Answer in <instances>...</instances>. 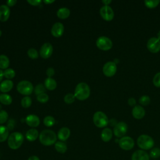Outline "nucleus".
<instances>
[{
  "instance_id": "obj_42",
  "label": "nucleus",
  "mask_w": 160,
  "mask_h": 160,
  "mask_svg": "<svg viewBox=\"0 0 160 160\" xmlns=\"http://www.w3.org/2000/svg\"><path fill=\"white\" fill-rule=\"evenodd\" d=\"M27 2L32 6H36L39 5L40 3L42 2V1H41V0H28Z\"/></svg>"
},
{
  "instance_id": "obj_37",
  "label": "nucleus",
  "mask_w": 160,
  "mask_h": 160,
  "mask_svg": "<svg viewBox=\"0 0 160 160\" xmlns=\"http://www.w3.org/2000/svg\"><path fill=\"white\" fill-rule=\"evenodd\" d=\"M150 98L148 96L146 95H143L140 97L139 99V103L142 105V106H147L150 103Z\"/></svg>"
},
{
  "instance_id": "obj_35",
  "label": "nucleus",
  "mask_w": 160,
  "mask_h": 160,
  "mask_svg": "<svg viewBox=\"0 0 160 160\" xmlns=\"http://www.w3.org/2000/svg\"><path fill=\"white\" fill-rule=\"evenodd\" d=\"M46 89V88L42 84H39L35 87L34 92L37 96H38L42 93H45Z\"/></svg>"
},
{
  "instance_id": "obj_15",
  "label": "nucleus",
  "mask_w": 160,
  "mask_h": 160,
  "mask_svg": "<svg viewBox=\"0 0 160 160\" xmlns=\"http://www.w3.org/2000/svg\"><path fill=\"white\" fill-rule=\"evenodd\" d=\"M26 124L32 128H36L40 124V119L39 117L35 114H29L25 119Z\"/></svg>"
},
{
  "instance_id": "obj_20",
  "label": "nucleus",
  "mask_w": 160,
  "mask_h": 160,
  "mask_svg": "<svg viewBox=\"0 0 160 160\" xmlns=\"http://www.w3.org/2000/svg\"><path fill=\"white\" fill-rule=\"evenodd\" d=\"M13 88V82L11 80L6 79L2 81L0 84V91L2 92H8Z\"/></svg>"
},
{
  "instance_id": "obj_30",
  "label": "nucleus",
  "mask_w": 160,
  "mask_h": 160,
  "mask_svg": "<svg viewBox=\"0 0 160 160\" xmlns=\"http://www.w3.org/2000/svg\"><path fill=\"white\" fill-rule=\"evenodd\" d=\"M3 73H4V76L9 80L12 79L13 78H14V76L16 75V72H15L14 70L11 68H8V69H5L3 71Z\"/></svg>"
},
{
  "instance_id": "obj_2",
  "label": "nucleus",
  "mask_w": 160,
  "mask_h": 160,
  "mask_svg": "<svg viewBox=\"0 0 160 160\" xmlns=\"http://www.w3.org/2000/svg\"><path fill=\"white\" fill-rule=\"evenodd\" d=\"M90 88L86 82L78 83L74 90V96L79 101H84L88 99L90 95Z\"/></svg>"
},
{
  "instance_id": "obj_28",
  "label": "nucleus",
  "mask_w": 160,
  "mask_h": 160,
  "mask_svg": "<svg viewBox=\"0 0 160 160\" xmlns=\"http://www.w3.org/2000/svg\"><path fill=\"white\" fill-rule=\"evenodd\" d=\"M12 99L9 94L4 93L0 94V102L4 105H9L12 103Z\"/></svg>"
},
{
  "instance_id": "obj_25",
  "label": "nucleus",
  "mask_w": 160,
  "mask_h": 160,
  "mask_svg": "<svg viewBox=\"0 0 160 160\" xmlns=\"http://www.w3.org/2000/svg\"><path fill=\"white\" fill-rule=\"evenodd\" d=\"M70 15V11L67 8H61L57 11V16L60 19H66Z\"/></svg>"
},
{
  "instance_id": "obj_53",
  "label": "nucleus",
  "mask_w": 160,
  "mask_h": 160,
  "mask_svg": "<svg viewBox=\"0 0 160 160\" xmlns=\"http://www.w3.org/2000/svg\"><path fill=\"white\" fill-rule=\"evenodd\" d=\"M1 34H2V32H1V29H0V37H1Z\"/></svg>"
},
{
  "instance_id": "obj_29",
  "label": "nucleus",
  "mask_w": 160,
  "mask_h": 160,
  "mask_svg": "<svg viewBox=\"0 0 160 160\" xmlns=\"http://www.w3.org/2000/svg\"><path fill=\"white\" fill-rule=\"evenodd\" d=\"M43 123L47 127H51L55 124V119L51 116H47L44 118Z\"/></svg>"
},
{
  "instance_id": "obj_8",
  "label": "nucleus",
  "mask_w": 160,
  "mask_h": 160,
  "mask_svg": "<svg viewBox=\"0 0 160 160\" xmlns=\"http://www.w3.org/2000/svg\"><path fill=\"white\" fill-rule=\"evenodd\" d=\"M119 147L126 151L130 150L134 148V141L133 139L129 136H123L119 140Z\"/></svg>"
},
{
  "instance_id": "obj_12",
  "label": "nucleus",
  "mask_w": 160,
  "mask_h": 160,
  "mask_svg": "<svg viewBox=\"0 0 160 160\" xmlns=\"http://www.w3.org/2000/svg\"><path fill=\"white\" fill-rule=\"evenodd\" d=\"M147 48L148 50L152 53L159 52L160 51V40L156 37L151 38L148 41Z\"/></svg>"
},
{
  "instance_id": "obj_17",
  "label": "nucleus",
  "mask_w": 160,
  "mask_h": 160,
  "mask_svg": "<svg viewBox=\"0 0 160 160\" xmlns=\"http://www.w3.org/2000/svg\"><path fill=\"white\" fill-rule=\"evenodd\" d=\"M10 15V9L6 4H2L0 6V21L1 22L6 21Z\"/></svg>"
},
{
  "instance_id": "obj_22",
  "label": "nucleus",
  "mask_w": 160,
  "mask_h": 160,
  "mask_svg": "<svg viewBox=\"0 0 160 160\" xmlns=\"http://www.w3.org/2000/svg\"><path fill=\"white\" fill-rule=\"evenodd\" d=\"M112 137V131L110 128H104L101 134V139L104 142H108L109 141Z\"/></svg>"
},
{
  "instance_id": "obj_1",
  "label": "nucleus",
  "mask_w": 160,
  "mask_h": 160,
  "mask_svg": "<svg viewBox=\"0 0 160 160\" xmlns=\"http://www.w3.org/2000/svg\"><path fill=\"white\" fill-rule=\"evenodd\" d=\"M39 139L42 145L49 146L56 142L57 135L52 130L44 129L39 134Z\"/></svg>"
},
{
  "instance_id": "obj_27",
  "label": "nucleus",
  "mask_w": 160,
  "mask_h": 160,
  "mask_svg": "<svg viewBox=\"0 0 160 160\" xmlns=\"http://www.w3.org/2000/svg\"><path fill=\"white\" fill-rule=\"evenodd\" d=\"M9 65V59L8 57L4 54L0 55V69H6Z\"/></svg>"
},
{
  "instance_id": "obj_7",
  "label": "nucleus",
  "mask_w": 160,
  "mask_h": 160,
  "mask_svg": "<svg viewBox=\"0 0 160 160\" xmlns=\"http://www.w3.org/2000/svg\"><path fill=\"white\" fill-rule=\"evenodd\" d=\"M97 47L102 51L109 50L112 46V41L106 36H100L99 37L96 42Z\"/></svg>"
},
{
  "instance_id": "obj_6",
  "label": "nucleus",
  "mask_w": 160,
  "mask_h": 160,
  "mask_svg": "<svg viewBox=\"0 0 160 160\" xmlns=\"http://www.w3.org/2000/svg\"><path fill=\"white\" fill-rule=\"evenodd\" d=\"M17 90L18 91L22 94L25 95L26 96L28 95L31 94L32 92V91L34 90L33 85L32 84L26 80H23L20 81L18 85H17Z\"/></svg>"
},
{
  "instance_id": "obj_19",
  "label": "nucleus",
  "mask_w": 160,
  "mask_h": 160,
  "mask_svg": "<svg viewBox=\"0 0 160 160\" xmlns=\"http://www.w3.org/2000/svg\"><path fill=\"white\" fill-rule=\"evenodd\" d=\"M132 114L134 118L137 119H140L144 116L145 110L141 106H135L132 109Z\"/></svg>"
},
{
  "instance_id": "obj_46",
  "label": "nucleus",
  "mask_w": 160,
  "mask_h": 160,
  "mask_svg": "<svg viewBox=\"0 0 160 160\" xmlns=\"http://www.w3.org/2000/svg\"><path fill=\"white\" fill-rule=\"evenodd\" d=\"M28 160H40V159L37 156L32 155V156H31L30 157H29Z\"/></svg>"
},
{
  "instance_id": "obj_43",
  "label": "nucleus",
  "mask_w": 160,
  "mask_h": 160,
  "mask_svg": "<svg viewBox=\"0 0 160 160\" xmlns=\"http://www.w3.org/2000/svg\"><path fill=\"white\" fill-rule=\"evenodd\" d=\"M14 124H15V122L13 119H9V121L8 122V126H7V128L8 129V130H11L14 128Z\"/></svg>"
},
{
  "instance_id": "obj_34",
  "label": "nucleus",
  "mask_w": 160,
  "mask_h": 160,
  "mask_svg": "<svg viewBox=\"0 0 160 160\" xmlns=\"http://www.w3.org/2000/svg\"><path fill=\"white\" fill-rule=\"evenodd\" d=\"M160 2L159 0H146L144 1V4L146 6H147L149 8H154L156 7L159 3Z\"/></svg>"
},
{
  "instance_id": "obj_39",
  "label": "nucleus",
  "mask_w": 160,
  "mask_h": 160,
  "mask_svg": "<svg viewBox=\"0 0 160 160\" xmlns=\"http://www.w3.org/2000/svg\"><path fill=\"white\" fill-rule=\"evenodd\" d=\"M37 100L38 101L41 103H45L48 101L49 96L46 93H42L38 96H37Z\"/></svg>"
},
{
  "instance_id": "obj_47",
  "label": "nucleus",
  "mask_w": 160,
  "mask_h": 160,
  "mask_svg": "<svg viewBox=\"0 0 160 160\" xmlns=\"http://www.w3.org/2000/svg\"><path fill=\"white\" fill-rule=\"evenodd\" d=\"M109 122L111 124V126H115L117 124L116 120L114 119H111Z\"/></svg>"
},
{
  "instance_id": "obj_40",
  "label": "nucleus",
  "mask_w": 160,
  "mask_h": 160,
  "mask_svg": "<svg viewBox=\"0 0 160 160\" xmlns=\"http://www.w3.org/2000/svg\"><path fill=\"white\" fill-rule=\"evenodd\" d=\"M153 84L156 87H160V72L156 73L153 78Z\"/></svg>"
},
{
  "instance_id": "obj_49",
  "label": "nucleus",
  "mask_w": 160,
  "mask_h": 160,
  "mask_svg": "<svg viewBox=\"0 0 160 160\" xmlns=\"http://www.w3.org/2000/svg\"><path fill=\"white\" fill-rule=\"evenodd\" d=\"M4 77V73H3V71L2 69H0V82L2 81V78Z\"/></svg>"
},
{
  "instance_id": "obj_54",
  "label": "nucleus",
  "mask_w": 160,
  "mask_h": 160,
  "mask_svg": "<svg viewBox=\"0 0 160 160\" xmlns=\"http://www.w3.org/2000/svg\"><path fill=\"white\" fill-rule=\"evenodd\" d=\"M0 108H1V106H0Z\"/></svg>"
},
{
  "instance_id": "obj_23",
  "label": "nucleus",
  "mask_w": 160,
  "mask_h": 160,
  "mask_svg": "<svg viewBox=\"0 0 160 160\" xmlns=\"http://www.w3.org/2000/svg\"><path fill=\"white\" fill-rule=\"evenodd\" d=\"M44 86L47 89L52 91L56 88L57 82L52 78H47L44 81Z\"/></svg>"
},
{
  "instance_id": "obj_44",
  "label": "nucleus",
  "mask_w": 160,
  "mask_h": 160,
  "mask_svg": "<svg viewBox=\"0 0 160 160\" xmlns=\"http://www.w3.org/2000/svg\"><path fill=\"white\" fill-rule=\"evenodd\" d=\"M16 2H17L16 0H8L6 1V4L8 7L14 6L16 4Z\"/></svg>"
},
{
  "instance_id": "obj_41",
  "label": "nucleus",
  "mask_w": 160,
  "mask_h": 160,
  "mask_svg": "<svg viewBox=\"0 0 160 160\" xmlns=\"http://www.w3.org/2000/svg\"><path fill=\"white\" fill-rule=\"evenodd\" d=\"M46 72V74L48 76V78H51L52 76L54 75L55 71L52 68H49L47 69Z\"/></svg>"
},
{
  "instance_id": "obj_50",
  "label": "nucleus",
  "mask_w": 160,
  "mask_h": 160,
  "mask_svg": "<svg viewBox=\"0 0 160 160\" xmlns=\"http://www.w3.org/2000/svg\"><path fill=\"white\" fill-rule=\"evenodd\" d=\"M55 1L54 0H51V1H47V0H44L43 1V2L45 3V4H51V3H52V2H54Z\"/></svg>"
},
{
  "instance_id": "obj_33",
  "label": "nucleus",
  "mask_w": 160,
  "mask_h": 160,
  "mask_svg": "<svg viewBox=\"0 0 160 160\" xmlns=\"http://www.w3.org/2000/svg\"><path fill=\"white\" fill-rule=\"evenodd\" d=\"M76 97L72 93H68L64 98V101L66 104H71L74 102Z\"/></svg>"
},
{
  "instance_id": "obj_48",
  "label": "nucleus",
  "mask_w": 160,
  "mask_h": 160,
  "mask_svg": "<svg viewBox=\"0 0 160 160\" xmlns=\"http://www.w3.org/2000/svg\"><path fill=\"white\" fill-rule=\"evenodd\" d=\"M102 2L104 3V5L108 6V4L111 2V0H103V1H102Z\"/></svg>"
},
{
  "instance_id": "obj_5",
  "label": "nucleus",
  "mask_w": 160,
  "mask_h": 160,
  "mask_svg": "<svg viewBox=\"0 0 160 160\" xmlns=\"http://www.w3.org/2000/svg\"><path fill=\"white\" fill-rule=\"evenodd\" d=\"M93 122L98 128H102L106 127L109 123V119L106 115L102 111H97L93 115Z\"/></svg>"
},
{
  "instance_id": "obj_9",
  "label": "nucleus",
  "mask_w": 160,
  "mask_h": 160,
  "mask_svg": "<svg viewBox=\"0 0 160 160\" xmlns=\"http://www.w3.org/2000/svg\"><path fill=\"white\" fill-rule=\"evenodd\" d=\"M100 15L103 19L107 21H111L114 16V13L112 9L109 6H103L99 10Z\"/></svg>"
},
{
  "instance_id": "obj_11",
  "label": "nucleus",
  "mask_w": 160,
  "mask_h": 160,
  "mask_svg": "<svg viewBox=\"0 0 160 160\" xmlns=\"http://www.w3.org/2000/svg\"><path fill=\"white\" fill-rule=\"evenodd\" d=\"M117 66L113 61L107 62L102 68V72L107 77H112L116 72Z\"/></svg>"
},
{
  "instance_id": "obj_13",
  "label": "nucleus",
  "mask_w": 160,
  "mask_h": 160,
  "mask_svg": "<svg viewBox=\"0 0 160 160\" xmlns=\"http://www.w3.org/2000/svg\"><path fill=\"white\" fill-rule=\"evenodd\" d=\"M53 48L51 43L45 42L43 44L39 50V54L44 59L49 58L52 54Z\"/></svg>"
},
{
  "instance_id": "obj_45",
  "label": "nucleus",
  "mask_w": 160,
  "mask_h": 160,
  "mask_svg": "<svg viewBox=\"0 0 160 160\" xmlns=\"http://www.w3.org/2000/svg\"><path fill=\"white\" fill-rule=\"evenodd\" d=\"M128 104L131 106H133L135 105L136 104V100L134 98H130L128 99Z\"/></svg>"
},
{
  "instance_id": "obj_18",
  "label": "nucleus",
  "mask_w": 160,
  "mask_h": 160,
  "mask_svg": "<svg viewBox=\"0 0 160 160\" xmlns=\"http://www.w3.org/2000/svg\"><path fill=\"white\" fill-rule=\"evenodd\" d=\"M70 134H71L70 129L68 128L63 127L59 130L57 137L61 141L64 142L69 138V137L70 136Z\"/></svg>"
},
{
  "instance_id": "obj_24",
  "label": "nucleus",
  "mask_w": 160,
  "mask_h": 160,
  "mask_svg": "<svg viewBox=\"0 0 160 160\" xmlns=\"http://www.w3.org/2000/svg\"><path fill=\"white\" fill-rule=\"evenodd\" d=\"M54 148L57 152L61 154L65 153L68 150V147L66 144L63 141H56V142L54 144Z\"/></svg>"
},
{
  "instance_id": "obj_52",
  "label": "nucleus",
  "mask_w": 160,
  "mask_h": 160,
  "mask_svg": "<svg viewBox=\"0 0 160 160\" xmlns=\"http://www.w3.org/2000/svg\"><path fill=\"white\" fill-rule=\"evenodd\" d=\"M157 37H158V39H159L160 40V31H158V32L157 34Z\"/></svg>"
},
{
  "instance_id": "obj_26",
  "label": "nucleus",
  "mask_w": 160,
  "mask_h": 160,
  "mask_svg": "<svg viewBox=\"0 0 160 160\" xmlns=\"http://www.w3.org/2000/svg\"><path fill=\"white\" fill-rule=\"evenodd\" d=\"M9 130L4 126H0V142H4L9 137Z\"/></svg>"
},
{
  "instance_id": "obj_4",
  "label": "nucleus",
  "mask_w": 160,
  "mask_h": 160,
  "mask_svg": "<svg viewBox=\"0 0 160 160\" xmlns=\"http://www.w3.org/2000/svg\"><path fill=\"white\" fill-rule=\"evenodd\" d=\"M137 144L142 150H148L154 146V141L151 136L147 134H142L138 138Z\"/></svg>"
},
{
  "instance_id": "obj_31",
  "label": "nucleus",
  "mask_w": 160,
  "mask_h": 160,
  "mask_svg": "<svg viewBox=\"0 0 160 160\" xmlns=\"http://www.w3.org/2000/svg\"><path fill=\"white\" fill-rule=\"evenodd\" d=\"M31 104H32V100L29 96H24L23 98H22L21 101V104L23 108H28L31 106Z\"/></svg>"
},
{
  "instance_id": "obj_36",
  "label": "nucleus",
  "mask_w": 160,
  "mask_h": 160,
  "mask_svg": "<svg viewBox=\"0 0 160 160\" xmlns=\"http://www.w3.org/2000/svg\"><path fill=\"white\" fill-rule=\"evenodd\" d=\"M27 53H28V56L30 58L32 59H37L38 58V56H39L37 50L36 49H34V48H32L29 49V50L28 51Z\"/></svg>"
},
{
  "instance_id": "obj_21",
  "label": "nucleus",
  "mask_w": 160,
  "mask_h": 160,
  "mask_svg": "<svg viewBox=\"0 0 160 160\" xmlns=\"http://www.w3.org/2000/svg\"><path fill=\"white\" fill-rule=\"evenodd\" d=\"M39 134L38 131L34 128H31L29 129L26 133V138L29 141L32 142L36 141L39 137Z\"/></svg>"
},
{
  "instance_id": "obj_51",
  "label": "nucleus",
  "mask_w": 160,
  "mask_h": 160,
  "mask_svg": "<svg viewBox=\"0 0 160 160\" xmlns=\"http://www.w3.org/2000/svg\"><path fill=\"white\" fill-rule=\"evenodd\" d=\"M114 62L116 64L117 63H119V61L118 59H114Z\"/></svg>"
},
{
  "instance_id": "obj_14",
  "label": "nucleus",
  "mask_w": 160,
  "mask_h": 160,
  "mask_svg": "<svg viewBox=\"0 0 160 160\" xmlns=\"http://www.w3.org/2000/svg\"><path fill=\"white\" fill-rule=\"evenodd\" d=\"M64 30V28L62 23L60 22H57L52 25L51 29V32L54 37L59 38L63 34Z\"/></svg>"
},
{
  "instance_id": "obj_10",
  "label": "nucleus",
  "mask_w": 160,
  "mask_h": 160,
  "mask_svg": "<svg viewBox=\"0 0 160 160\" xmlns=\"http://www.w3.org/2000/svg\"><path fill=\"white\" fill-rule=\"evenodd\" d=\"M128 125L124 122H119L114 126L113 133L117 138H122L127 132Z\"/></svg>"
},
{
  "instance_id": "obj_32",
  "label": "nucleus",
  "mask_w": 160,
  "mask_h": 160,
  "mask_svg": "<svg viewBox=\"0 0 160 160\" xmlns=\"http://www.w3.org/2000/svg\"><path fill=\"white\" fill-rule=\"evenodd\" d=\"M149 156L152 159H157L160 157V148H152L149 153Z\"/></svg>"
},
{
  "instance_id": "obj_16",
  "label": "nucleus",
  "mask_w": 160,
  "mask_h": 160,
  "mask_svg": "<svg viewBox=\"0 0 160 160\" xmlns=\"http://www.w3.org/2000/svg\"><path fill=\"white\" fill-rule=\"evenodd\" d=\"M131 160H149V155L144 150H137L132 154Z\"/></svg>"
},
{
  "instance_id": "obj_38",
  "label": "nucleus",
  "mask_w": 160,
  "mask_h": 160,
  "mask_svg": "<svg viewBox=\"0 0 160 160\" xmlns=\"http://www.w3.org/2000/svg\"><path fill=\"white\" fill-rule=\"evenodd\" d=\"M8 118V114L4 110L0 111V124L5 123Z\"/></svg>"
},
{
  "instance_id": "obj_3",
  "label": "nucleus",
  "mask_w": 160,
  "mask_h": 160,
  "mask_svg": "<svg viewBox=\"0 0 160 160\" xmlns=\"http://www.w3.org/2000/svg\"><path fill=\"white\" fill-rule=\"evenodd\" d=\"M23 141V135L19 132H14L9 136L8 139V144L10 149L16 150L21 146Z\"/></svg>"
}]
</instances>
